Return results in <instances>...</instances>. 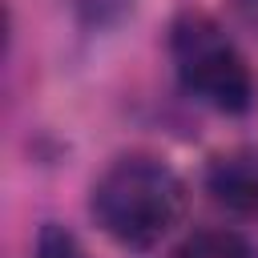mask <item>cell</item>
I'll return each mask as SVG.
<instances>
[{"mask_svg": "<svg viewBox=\"0 0 258 258\" xmlns=\"http://www.w3.org/2000/svg\"><path fill=\"white\" fill-rule=\"evenodd\" d=\"M97 226L129 250H153L185 218V181L153 153H125L93 181Z\"/></svg>", "mask_w": 258, "mask_h": 258, "instance_id": "cell-1", "label": "cell"}, {"mask_svg": "<svg viewBox=\"0 0 258 258\" xmlns=\"http://www.w3.org/2000/svg\"><path fill=\"white\" fill-rule=\"evenodd\" d=\"M177 258H254V250L230 226H202L177 246Z\"/></svg>", "mask_w": 258, "mask_h": 258, "instance_id": "cell-4", "label": "cell"}, {"mask_svg": "<svg viewBox=\"0 0 258 258\" xmlns=\"http://www.w3.org/2000/svg\"><path fill=\"white\" fill-rule=\"evenodd\" d=\"M234 12H238V20H242L246 28L258 32V0H234Z\"/></svg>", "mask_w": 258, "mask_h": 258, "instance_id": "cell-7", "label": "cell"}, {"mask_svg": "<svg viewBox=\"0 0 258 258\" xmlns=\"http://www.w3.org/2000/svg\"><path fill=\"white\" fill-rule=\"evenodd\" d=\"M169 56L194 101L218 113H246L254 105V73L214 16L181 12L169 28Z\"/></svg>", "mask_w": 258, "mask_h": 258, "instance_id": "cell-2", "label": "cell"}, {"mask_svg": "<svg viewBox=\"0 0 258 258\" xmlns=\"http://www.w3.org/2000/svg\"><path fill=\"white\" fill-rule=\"evenodd\" d=\"M133 4H137V0H69V12H73V20H77L81 28H89V32H109V28H117V24L133 12Z\"/></svg>", "mask_w": 258, "mask_h": 258, "instance_id": "cell-5", "label": "cell"}, {"mask_svg": "<svg viewBox=\"0 0 258 258\" xmlns=\"http://www.w3.org/2000/svg\"><path fill=\"white\" fill-rule=\"evenodd\" d=\"M32 258H89L85 242L69 230V226H56V222H44L40 234H36V250Z\"/></svg>", "mask_w": 258, "mask_h": 258, "instance_id": "cell-6", "label": "cell"}, {"mask_svg": "<svg viewBox=\"0 0 258 258\" xmlns=\"http://www.w3.org/2000/svg\"><path fill=\"white\" fill-rule=\"evenodd\" d=\"M206 194L234 214H258V153H218L206 165Z\"/></svg>", "mask_w": 258, "mask_h": 258, "instance_id": "cell-3", "label": "cell"}]
</instances>
